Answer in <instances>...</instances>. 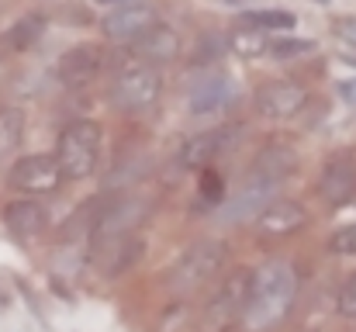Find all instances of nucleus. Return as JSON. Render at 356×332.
<instances>
[{
  "instance_id": "72a5a7b5",
  "label": "nucleus",
  "mask_w": 356,
  "mask_h": 332,
  "mask_svg": "<svg viewBox=\"0 0 356 332\" xmlns=\"http://www.w3.org/2000/svg\"><path fill=\"white\" fill-rule=\"evenodd\" d=\"M318 3H329V0H318Z\"/></svg>"
},
{
  "instance_id": "2eb2a0df",
  "label": "nucleus",
  "mask_w": 356,
  "mask_h": 332,
  "mask_svg": "<svg viewBox=\"0 0 356 332\" xmlns=\"http://www.w3.org/2000/svg\"><path fill=\"white\" fill-rule=\"evenodd\" d=\"M252 221H256L263 239H284V235H294L308 225V212L298 201H270Z\"/></svg>"
},
{
  "instance_id": "20e7f679",
  "label": "nucleus",
  "mask_w": 356,
  "mask_h": 332,
  "mask_svg": "<svg viewBox=\"0 0 356 332\" xmlns=\"http://www.w3.org/2000/svg\"><path fill=\"white\" fill-rule=\"evenodd\" d=\"M225 256H229L225 242H218V239H197V242L187 246V249L180 253V260L173 263L170 280H166L170 291H173V294H194V291H201L204 284H211V277L222 274Z\"/></svg>"
},
{
  "instance_id": "7ed1b4c3",
  "label": "nucleus",
  "mask_w": 356,
  "mask_h": 332,
  "mask_svg": "<svg viewBox=\"0 0 356 332\" xmlns=\"http://www.w3.org/2000/svg\"><path fill=\"white\" fill-rule=\"evenodd\" d=\"M152 215V201L145 194H135V191H124V194H108L101 205H97V215L90 225V235H87V249L90 246H101L108 239H118V235H131L138 232Z\"/></svg>"
},
{
  "instance_id": "c756f323",
  "label": "nucleus",
  "mask_w": 356,
  "mask_h": 332,
  "mask_svg": "<svg viewBox=\"0 0 356 332\" xmlns=\"http://www.w3.org/2000/svg\"><path fill=\"white\" fill-rule=\"evenodd\" d=\"M339 97H343L350 108H356V80H343V84H339Z\"/></svg>"
},
{
  "instance_id": "0eeeda50",
  "label": "nucleus",
  "mask_w": 356,
  "mask_h": 332,
  "mask_svg": "<svg viewBox=\"0 0 356 332\" xmlns=\"http://www.w3.org/2000/svg\"><path fill=\"white\" fill-rule=\"evenodd\" d=\"M273 191H277V184H266V180H259V177H245L236 194H229V198H222V201L215 205V221H218V225L252 221L273 201Z\"/></svg>"
},
{
  "instance_id": "a878e982",
  "label": "nucleus",
  "mask_w": 356,
  "mask_h": 332,
  "mask_svg": "<svg viewBox=\"0 0 356 332\" xmlns=\"http://www.w3.org/2000/svg\"><path fill=\"white\" fill-rule=\"evenodd\" d=\"M329 253H336V256H356V221L336 228L329 235Z\"/></svg>"
},
{
  "instance_id": "473e14b6",
  "label": "nucleus",
  "mask_w": 356,
  "mask_h": 332,
  "mask_svg": "<svg viewBox=\"0 0 356 332\" xmlns=\"http://www.w3.org/2000/svg\"><path fill=\"white\" fill-rule=\"evenodd\" d=\"M0 80H3V63H0Z\"/></svg>"
},
{
  "instance_id": "1a4fd4ad",
  "label": "nucleus",
  "mask_w": 356,
  "mask_h": 332,
  "mask_svg": "<svg viewBox=\"0 0 356 332\" xmlns=\"http://www.w3.org/2000/svg\"><path fill=\"white\" fill-rule=\"evenodd\" d=\"M142 249H145L142 235H138V232H131V235L108 239V242H101V246H90V249H87V260H90V267H94L101 277L118 280L121 274H128V270L138 263Z\"/></svg>"
},
{
  "instance_id": "aec40b11",
  "label": "nucleus",
  "mask_w": 356,
  "mask_h": 332,
  "mask_svg": "<svg viewBox=\"0 0 356 332\" xmlns=\"http://www.w3.org/2000/svg\"><path fill=\"white\" fill-rule=\"evenodd\" d=\"M238 28H249V31H291V28H298V17L291 10H245V14H238Z\"/></svg>"
},
{
  "instance_id": "f3484780",
  "label": "nucleus",
  "mask_w": 356,
  "mask_h": 332,
  "mask_svg": "<svg viewBox=\"0 0 356 332\" xmlns=\"http://www.w3.org/2000/svg\"><path fill=\"white\" fill-rule=\"evenodd\" d=\"M294 166H298V152H294L291 145H284V142H266V145L256 152L249 177H259V180L280 187V180H287V177L294 173Z\"/></svg>"
},
{
  "instance_id": "39448f33",
  "label": "nucleus",
  "mask_w": 356,
  "mask_h": 332,
  "mask_svg": "<svg viewBox=\"0 0 356 332\" xmlns=\"http://www.w3.org/2000/svg\"><path fill=\"white\" fill-rule=\"evenodd\" d=\"M159 90H163V77H159V70L149 66V63H135V66L121 70L118 77H115V84L108 87V97H111L115 108L128 114V111L152 108L156 97H159Z\"/></svg>"
},
{
  "instance_id": "bb28decb",
  "label": "nucleus",
  "mask_w": 356,
  "mask_h": 332,
  "mask_svg": "<svg viewBox=\"0 0 356 332\" xmlns=\"http://www.w3.org/2000/svg\"><path fill=\"white\" fill-rule=\"evenodd\" d=\"M336 312H339L343 319H356V274H350V277L343 280V287H339V294H336Z\"/></svg>"
},
{
  "instance_id": "2f4dec72",
  "label": "nucleus",
  "mask_w": 356,
  "mask_h": 332,
  "mask_svg": "<svg viewBox=\"0 0 356 332\" xmlns=\"http://www.w3.org/2000/svg\"><path fill=\"white\" fill-rule=\"evenodd\" d=\"M343 59H346V63H353V66H356V56H343Z\"/></svg>"
},
{
  "instance_id": "a211bd4d",
  "label": "nucleus",
  "mask_w": 356,
  "mask_h": 332,
  "mask_svg": "<svg viewBox=\"0 0 356 332\" xmlns=\"http://www.w3.org/2000/svg\"><path fill=\"white\" fill-rule=\"evenodd\" d=\"M232 101H236V84L229 77H208V80L191 87L187 111L191 114H215V111H225Z\"/></svg>"
},
{
  "instance_id": "9b49d317",
  "label": "nucleus",
  "mask_w": 356,
  "mask_h": 332,
  "mask_svg": "<svg viewBox=\"0 0 356 332\" xmlns=\"http://www.w3.org/2000/svg\"><path fill=\"white\" fill-rule=\"evenodd\" d=\"M152 24H159V17H156V10L149 3H121L118 10L101 17V31L111 42H135Z\"/></svg>"
},
{
  "instance_id": "f03ea898",
  "label": "nucleus",
  "mask_w": 356,
  "mask_h": 332,
  "mask_svg": "<svg viewBox=\"0 0 356 332\" xmlns=\"http://www.w3.org/2000/svg\"><path fill=\"white\" fill-rule=\"evenodd\" d=\"M101 139H104V132L90 118H80V121L63 128V135L56 142V163H59L63 180H87L97 173Z\"/></svg>"
},
{
  "instance_id": "423d86ee",
  "label": "nucleus",
  "mask_w": 356,
  "mask_h": 332,
  "mask_svg": "<svg viewBox=\"0 0 356 332\" xmlns=\"http://www.w3.org/2000/svg\"><path fill=\"white\" fill-rule=\"evenodd\" d=\"M249 280H252V270H245V267L232 270V274L222 280L215 301H211L208 312H204L208 332H229L238 326L242 308H245V298H249Z\"/></svg>"
},
{
  "instance_id": "b1692460",
  "label": "nucleus",
  "mask_w": 356,
  "mask_h": 332,
  "mask_svg": "<svg viewBox=\"0 0 356 332\" xmlns=\"http://www.w3.org/2000/svg\"><path fill=\"white\" fill-rule=\"evenodd\" d=\"M312 49H315L312 38H266V52L273 59H298V56H305Z\"/></svg>"
},
{
  "instance_id": "393cba45",
  "label": "nucleus",
  "mask_w": 356,
  "mask_h": 332,
  "mask_svg": "<svg viewBox=\"0 0 356 332\" xmlns=\"http://www.w3.org/2000/svg\"><path fill=\"white\" fill-rule=\"evenodd\" d=\"M229 49H236L238 56H263L266 52V31H249V28H238L236 38H229Z\"/></svg>"
},
{
  "instance_id": "4468645a",
  "label": "nucleus",
  "mask_w": 356,
  "mask_h": 332,
  "mask_svg": "<svg viewBox=\"0 0 356 332\" xmlns=\"http://www.w3.org/2000/svg\"><path fill=\"white\" fill-rule=\"evenodd\" d=\"M101 63H104V52H101V45H73L70 52H63L59 56V63H56V77H59V84H66V87H83V84H90L97 73H101Z\"/></svg>"
},
{
  "instance_id": "412c9836",
  "label": "nucleus",
  "mask_w": 356,
  "mask_h": 332,
  "mask_svg": "<svg viewBox=\"0 0 356 332\" xmlns=\"http://www.w3.org/2000/svg\"><path fill=\"white\" fill-rule=\"evenodd\" d=\"M24 139V111L21 108H0V159L14 156Z\"/></svg>"
},
{
  "instance_id": "c85d7f7f",
  "label": "nucleus",
  "mask_w": 356,
  "mask_h": 332,
  "mask_svg": "<svg viewBox=\"0 0 356 332\" xmlns=\"http://www.w3.org/2000/svg\"><path fill=\"white\" fill-rule=\"evenodd\" d=\"M336 35H339L343 42L356 45V17H339V21H336Z\"/></svg>"
},
{
  "instance_id": "7c9ffc66",
  "label": "nucleus",
  "mask_w": 356,
  "mask_h": 332,
  "mask_svg": "<svg viewBox=\"0 0 356 332\" xmlns=\"http://www.w3.org/2000/svg\"><path fill=\"white\" fill-rule=\"evenodd\" d=\"M97 3H108V7H121V3H135V0H97Z\"/></svg>"
},
{
  "instance_id": "ddd939ff",
  "label": "nucleus",
  "mask_w": 356,
  "mask_h": 332,
  "mask_svg": "<svg viewBox=\"0 0 356 332\" xmlns=\"http://www.w3.org/2000/svg\"><path fill=\"white\" fill-rule=\"evenodd\" d=\"M308 104V90L294 80H273L256 90V111L263 118H294Z\"/></svg>"
},
{
  "instance_id": "6ab92c4d",
  "label": "nucleus",
  "mask_w": 356,
  "mask_h": 332,
  "mask_svg": "<svg viewBox=\"0 0 356 332\" xmlns=\"http://www.w3.org/2000/svg\"><path fill=\"white\" fill-rule=\"evenodd\" d=\"M3 225H7L14 235L31 239V235H42V232H45L49 212H45L38 201H31V198H17V201H10V205L3 208Z\"/></svg>"
},
{
  "instance_id": "4be33fe9",
  "label": "nucleus",
  "mask_w": 356,
  "mask_h": 332,
  "mask_svg": "<svg viewBox=\"0 0 356 332\" xmlns=\"http://www.w3.org/2000/svg\"><path fill=\"white\" fill-rule=\"evenodd\" d=\"M42 31H45V17H42V14H24V17L7 31V45H10L14 52H24V49H31V45L42 38Z\"/></svg>"
},
{
  "instance_id": "cd10ccee",
  "label": "nucleus",
  "mask_w": 356,
  "mask_h": 332,
  "mask_svg": "<svg viewBox=\"0 0 356 332\" xmlns=\"http://www.w3.org/2000/svg\"><path fill=\"white\" fill-rule=\"evenodd\" d=\"M201 194L208 198V201H222V180L215 177V173H204V180H201Z\"/></svg>"
},
{
  "instance_id": "9d476101",
  "label": "nucleus",
  "mask_w": 356,
  "mask_h": 332,
  "mask_svg": "<svg viewBox=\"0 0 356 332\" xmlns=\"http://www.w3.org/2000/svg\"><path fill=\"white\" fill-rule=\"evenodd\" d=\"M238 135H242V128H236V125L191 135V139H184V145H180V152H177V163H180L184 170H204V166H211L222 152H229V149L236 145Z\"/></svg>"
},
{
  "instance_id": "f8f14e48",
  "label": "nucleus",
  "mask_w": 356,
  "mask_h": 332,
  "mask_svg": "<svg viewBox=\"0 0 356 332\" xmlns=\"http://www.w3.org/2000/svg\"><path fill=\"white\" fill-rule=\"evenodd\" d=\"M353 194H356V159L350 152H339V156H332V159L322 166L318 198H322L329 208H339V205H346Z\"/></svg>"
},
{
  "instance_id": "dca6fc26",
  "label": "nucleus",
  "mask_w": 356,
  "mask_h": 332,
  "mask_svg": "<svg viewBox=\"0 0 356 332\" xmlns=\"http://www.w3.org/2000/svg\"><path fill=\"white\" fill-rule=\"evenodd\" d=\"M131 45V52L142 59V63H149V66H156V63H173L177 56H180V35L173 31V28H166V24H152L145 35H138L135 42H128Z\"/></svg>"
},
{
  "instance_id": "f257e3e1",
  "label": "nucleus",
  "mask_w": 356,
  "mask_h": 332,
  "mask_svg": "<svg viewBox=\"0 0 356 332\" xmlns=\"http://www.w3.org/2000/svg\"><path fill=\"white\" fill-rule=\"evenodd\" d=\"M298 298V270L287 260H266L259 270H252L249 298L242 308V326L249 332H266L280 326Z\"/></svg>"
},
{
  "instance_id": "5701e85b",
  "label": "nucleus",
  "mask_w": 356,
  "mask_h": 332,
  "mask_svg": "<svg viewBox=\"0 0 356 332\" xmlns=\"http://www.w3.org/2000/svg\"><path fill=\"white\" fill-rule=\"evenodd\" d=\"M222 56H229V35L222 31H204L194 45V63L204 66V63H218Z\"/></svg>"
},
{
  "instance_id": "6e6552de",
  "label": "nucleus",
  "mask_w": 356,
  "mask_h": 332,
  "mask_svg": "<svg viewBox=\"0 0 356 332\" xmlns=\"http://www.w3.org/2000/svg\"><path fill=\"white\" fill-rule=\"evenodd\" d=\"M59 184H63L59 163H56V156H45V152L21 156L7 173V187L21 191V194H52Z\"/></svg>"
}]
</instances>
